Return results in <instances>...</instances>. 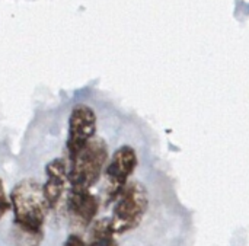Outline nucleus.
Masks as SVG:
<instances>
[{
  "instance_id": "obj_1",
  "label": "nucleus",
  "mask_w": 249,
  "mask_h": 246,
  "mask_svg": "<svg viewBox=\"0 0 249 246\" xmlns=\"http://www.w3.org/2000/svg\"><path fill=\"white\" fill-rule=\"evenodd\" d=\"M10 207L13 211V236L42 242L44 225L50 210L42 185L35 179L19 181L10 193Z\"/></svg>"
},
{
  "instance_id": "obj_2",
  "label": "nucleus",
  "mask_w": 249,
  "mask_h": 246,
  "mask_svg": "<svg viewBox=\"0 0 249 246\" xmlns=\"http://www.w3.org/2000/svg\"><path fill=\"white\" fill-rule=\"evenodd\" d=\"M109 152L105 140L95 137L76 155L69 158V182L73 188L90 190L104 175Z\"/></svg>"
},
{
  "instance_id": "obj_3",
  "label": "nucleus",
  "mask_w": 249,
  "mask_h": 246,
  "mask_svg": "<svg viewBox=\"0 0 249 246\" xmlns=\"http://www.w3.org/2000/svg\"><path fill=\"white\" fill-rule=\"evenodd\" d=\"M149 207L147 190L139 181H130L114 201L112 216L109 217L117 235L134 230L144 219Z\"/></svg>"
},
{
  "instance_id": "obj_4",
  "label": "nucleus",
  "mask_w": 249,
  "mask_h": 246,
  "mask_svg": "<svg viewBox=\"0 0 249 246\" xmlns=\"http://www.w3.org/2000/svg\"><path fill=\"white\" fill-rule=\"evenodd\" d=\"M139 165L137 152L130 144L120 146L109 158L104 171V201L114 203L120 193L130 182Z\"/></svg>"
},
{
  "instance_id": "obj_5",
  "label": "nucleus",
  "mask_w": 249,
  "mask_h": 246,
  "mask_svg": "<svg viewBox=\"0 0 249 246\" xmlns=\"http://www.w3.org/2000/svg\"><path fill=\"white\" fill-rule=\"evenodd\" d=\"M98 117L92 106L88 104H77L73 106L69 117V130L66 149L69 158L83 149L92 139L96 137Z\"/></svg>"
},
{
  "instance_id": "obj_6",
  "label": "nucleus",
  "mask_w": 249,
  "mask_h": 246,
  "mask_svg": "<svg viewBox=\"0 0 249 246\" xmlns=\"http://www.w3.org/2000/svg\"><path fill=\"white\" fill-rule=\"evenodd\" d=\"M99 210L98 198L86 188L70 187L67 195V214L70 223L76 228H90Z\"/></svg>"
},
{
  "instance_id": "obj_7",
  "label": "nucleus",
  "mask_w": 249,
  "mask_h": 246,
  "mask_svg": "<svg viewBox=\"0 0 249 246\" xmlns=\"http://www.w3.org/2000/svg\"><path fill=\"white\" fill-rule=\"evenodd\" d=\"M69 182V163L63 158H55L45 166V182L42 193L50 210L55 209L66 193Z\"/></svg>"
},
{
  "instance_id": "obj_8",
  "label": "nucleus",
  "mask_w": 249,
  "mask_h": 246,
  "mask_svg": "<svg viewBox=\"0 0 249 246\" xmlns=\"http://www.w3.org/2000/svg\"><path fill=\"white\" fill-rule=\"evenodd\" d=\"M117 233L112 229L109 219H99L90 225L89 239L86 242L88 246H118Z\"/></svg>"
},
{
  "instance_id": "obj_9",
  "label": "nucleus",
  "mask_w": 249,
  "mask_h": 246,
  "mask_svg": "<svg viewBox=\"0 0 249 246\" xmlns=\"http://www.w3.org/2000/svg\"><path fill=\"white\" fill-rule=\"evenodd\" d=\"M10 209H12L10 207V197L7 195L4 185H3V181L0 179V220L9 213Z\"/></svg>"
},
{
  "instance_id": "obj_10",
  "label": "nucleus",
  "mask_w": 249,
  "mask_h": 246,
  "mask_svg": "<svg viewBox=\"0 0 249 246\" xmlns=\"http://www.w3.org/2000/svg\"><path fill=\"white\" fill-rule=\"evenodd\" d=\"M64 246H88V245H86V242H85L82 238H79L77 235H70V236L66 239Z\"/></svg>"
}]
</instances>
